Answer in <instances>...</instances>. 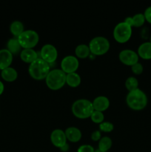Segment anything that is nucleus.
Wrapping results in <instances>:
<instances>
[{"label": "nucleus", "mask_w": 151, "mask_h": 152, "mask_svg": "<svg viewBox=\"0 0 151 152\" xmlns=\"http://www.w3.org/2000/svg\"><path fill=\"white\" fill-rule=\"evenodd\" d=\"M126 102L131 109L140 111L147 105V96L143 91L137 88L128 92L126 96Z\"/></svg>", "instance_id": "obj_1"}, {"label": "nucleus", "mask_w": 151, "mask_h": 152, "mask_svg": "<svg viewBox=\"0 0 151 152\" xmlns=\"http://www.w3.org/2000/svg\"><path fill=\"white\" fill-rule=\"evenodd\" d=\"M50 71V65L40 57L37 58L34 62L30 64L28 67V72L30 76L33 79L36 80L46 79Z\"/></svg>", "instance_id": "obj_2"}, {"label": "nucleus", "mask_w": 151, "mask_h": 152, "mask_svg": "<svg viewBox=\"0 0 151 152\" xmlns=\"http://www.w3.org/2000/svg\"><path fill=\"white\" fill-rule=\"evenodd\" d=\"M72 112L75 117L79 119L90 117L94 111L93 102L87 99H78L73 103Z\"/></svg>", "instance_id": "obj_3"}, {"label": "nucleus", "mask_w": 151, "mask_h": 152, "mask_svg": "<svg viewBox=\"0 0 151 152\" xmlns=\"http://www.w3.org/2000/svg\"><path fill=\"white\" fill-rule=\"evenodd\" d=\"M67 74L62 69H52L46 77V85L53 91L62 88L66 83Z\"/></svg>", "instance_id": "obj_4"}, {"label": "nucleus", "mask_w": 151, "mask_h": 152, "mask_svg": "<svg viewBox=\"0 0 151 152\" xmlns=\"http://www.w3.org/2000/svg\"><path fill=\"white\" fill-rule=\"evenodd\" d=\"M90 53L95 56H102L109 50L110 44L106 37L98 36L95 37L89 42Z\"/></svg>", "instance_id": "obj_5"}, {"label": "nucleus", "mask_w": 151, "mask_h": 152, "mask_svg": "<svg viewBox=\"0 0 151 152\" xmlns=\"http://www.w3.org/2000/svg\"><path fill=\"white\" fill-rule=\"evenodd\" d=\"M17 39L23 49L33 48L38 44L39 36L34 30H25L17 37Z\"/></svg>", "instance_id": "obj_6"}, {"label": "nucleus", "mask_w": 151, "mask_h": 152, "mask_svg": "<svg viewBox=\"0 0 151 152\" xmlns=\"http://www.w3.org/2000/svg\"><path fill=\"white\" fill-rule=\"evenodd\" d=\"M132 36V28L126 23L121 22L117 24L113 29V37L119 43H125Z\"/></svg>", "instance_id": "obj_7"}, {"label": "nucleus", "mask_w": 151, "mask_h": 152, "mask_svg": "<svg viewBox=\"0 0 151 152\" xmlns=\"http://www.w3.org/2000/svg\"><path fill=\"white\" fill-rule=\"evenodd\" d=\"M39 57L48 64L54 63L58 57L57 49L51 44L44 45L40 50Z\"/></svg>", "instance_id": "obj_8"}, {"label": "nucleus", "mask_w": 151, "mask_h": 152, "mask_svg": "<svg viewBox=\"0 0 151 152\" xmlns=\"http://www.w3.org/2000/svg\"><path fill=\"white\" fill-rule=\"evenodd\" d=\"M79 66V62L76 56L68 55L61 61V69L66 74L76 72Z\"/></svg>", "instance_id": "obj_9"}, {"label": "nucleus", "mask_w": 151, "mask_h": 152, "mask_svg": "<svg viewBox=\"0 0 151 152\" xmlns=\"http://www.w3.org/2000/svg\"><path fill=\"white\" fill-rule=\"evenodd\" d=\"M139 57L138 53L131 49H124L121 50L118 54L120 61L124 65L130 66L139 62Z\"/></svg>", "instance_id": "obj_10"}, {"label": "nucleus", "mask_w": 151, "mask_h": 152, "mask_svg": "<svg viewBox=\"0 0 151 152\" xmlns=\"http://www.w3.org/2000/svg\"><path fill=\"white\" fill-rule=\"evenodd\" d=\"M51 142L57 148H62L67 143V137L65 132L62 129H54L50 134Z\"/></svg>", "instance_id": "obj_11"}, {"label": "nucleus", "mask_w": 151, "mask_h": 152, "mask_svg": "<svg viewBox=\"0 0 151 152\" xmlns=\"http://www.w3.org/2000/svg\"><path fill=\"white\" fill-rule=\"evenodd\" d=\"M92 102L95 111H102V112L106 111L110 106L109 99L105 96H96Z\"/></svg>", "instance_id": "obj_12"}, {"label": "nucleus", "mask_w": 151, "mask_h": 152, "mask_svg": "<svg viewBox=\"0 0 151 152\" xmlns=\"http://www.w3.org/2000/svg\"><path fill=\"white\" fill-rule=\"evenodd\" d=\"M13 62V54L7 49L0 50V70L10 67Z\"/></svg>", "instance_id": "obj_13"}, {"label": "nucleus", "mask_w": 151, "mask_h": 152, "mask_svg": "<svg viewBox=\"0 0 151 152\" xmlns=\"http://www.w3.org/2000/svg\"><path fill=\"white\" fill-rule=\"evenodd\" d=\"M65 135H66L67 140L72 142H76L81 140V137H82V134L80 131L79 129L74 126H71V127H68L65 131Z\"/></svg>", "instance_id": "obj_14"}, {"label": "nucleus", "mask_w": 151, "mask_h": 152, "mask_svg": "<svg viewBox=\"0 0 151 152\" xmlns=\"http://www.w3.org/2000/svg\"><path fill=\"white\" fill-rule=\"evenodd\" d=\"M37 52L33 48L22 49L20 53V57L23 62L26 63H32L38 57Z\"/></svg>", "instance_id": "obj_15"}, {"label": "nucleus", "mask_w": 151, "mask_h": 152, "mask_svg": "<svg viewBox=\"0 0 151 152\" xmlns=\"http://www.w3.org/2000/svg\"><path fill=\"white\" fill-rule=\"evenodd\" d=\"M145 18L143 13H136L133 16H128L125 19L124 22L128 24L130 27H139L142 26L145 22Z\"/></svg>", "instance_id": "obj_16"}, {"label": "nucleus", "mask_w": 151, "mask_h": 152, "mask_svg": "<svg viewBox=\"0 0 151 152\" xmlns=\"http://www.w3.org/2000/svg\"><path fill=\"white\" fill-rule=\"evenodd\" d=\"M138 55L144 59H151V42H145L138 48Z\"/></svg>", "instance_id": "obj_17"}, {"label": "nucleus", "mask_w": 151, "mask_h": 152, "mask_svg": "<svg viewBox=\"0 0 151 152\" xmlns=\"http://www.w3.org/2000/svg\"><path fill=\"white\" fill-rule=\"evenodd\" d=\"M1 76L6 82H13L17 79L18 72L15 68L10 66L1 71Z\"/></svg>", "instance_id": "obj_18"}, {"label": "nucleus", "mask_w": 151, "mask_h": 152, "mask_svg": "<svg viewBox=\"0 0 151 152\" xmlns=\"http://www.w3.org/2000/svg\"><path fill=\"white\" fill-rule=\"evenodd\" d=\"M7 50L12 53V54H18V53H20L21 51L22 50V48L21 46L20 43L18 41L17 38L15 39H10L8 40L7 44Z\"/></svg>", "instance_id": "obj_19"}, {"label": "nucleus", "mask_w": 151, "mask_h": 152, "mask_svg": "<svg viewBox=\"0 0 151 152\" xmlns=\"http://www.w3.org/2000/svg\"><path fill=\"white\" fill-rule=\"evenodd\" d=\"M81 81V77L76 72L68 74L66 76V83L72 88L78 87Z\"/></svg>", "instance_id": "obj_20"}, {"label": "nucleus", "mask_w": 151, "mask_h": 152, "mask_svg": "<svg viewBox=\"0 0 151 152\" xmlns=\"http://www.w3.org/2000/svg\"><path fill=\"white\" fill-rule=\"evenodd\" d=\"M76 56L80 59H85L90 56V50L89 46L85 44H80L76 46L75 49Z\"/></svg>", "instance_id": "obj_21"}, {"label": "nucleus", "mask_w": 151, "mask_h": 152, "mask_svg": "<svg viewBox=\"0 0 151 152\" xmlns=\"http://www.w3.org/2000/svg\"><path fill=\"white\" fill-rule=\"evenodd\" d=\"M10 31L13 36L18 37L25 31V27L23 23L20 21H14L10 24Z\"/></svg>", "instance_id": "obj_22"}, {"label": "nucleus", "mask_w": 151, "mask_h": 152, "mask_svg": "<svg viewBox=\"0 0 151 152\" xmlns=\"http://www.w3.org/2000/svg\"><path fill=\"white\" fill-rule=\"evenodd\" d=\"M112 140L107 136L102 137L99 142V149L103 152H107L112 146Z\"/></svg>", "instance_id": "obj_23"}, {"label": "nucleus", "mask_w": 151, "mask_h": 152, "mask_svg": "<svg viewBox=\"0 0 151 152\" xmlns=\"http://www.w3.org/2000/svg\"><path fill=\"white\" fill-rule=\"evenodd\" d=\"M125 86L126 88L129 91H132L136 89L139 88V81L137 79L134 77H130L126 80L125 81Z\"/></svg>", "instance_id": "obj_24"}, {"label": "nucleus", "mask_w": 151, "mask_h": 152, "mask_svg": "<svg viewBox=\"0 0 151 152\" xmlns=\"http://www.w3.org/2000/svg\"><path fill=\"white\" fill-rule=\"evenodd\" d=\"M90 119H91L92 121L95 123H102V122H104L105 120V115H104L103 112L99 111H93V112L92 113L91 116H90Z\"/></svg>", "instance_id": "obj_25"}, {"label": "nucleus", "mask_w": 151, "mask_h": 152, "mask_svg": "<svg viewBox=\"0 0 151 152\" xmlns=\"http://www.w3.org/2000/svg\"><path fill=\"white\" fill-rule=\"evenodd\" d=\"M114 129V126L112 123L108 121H104L102 123L99 124V130L100 132H111Z\"/></svg>", "instance_id": "obj_26"}, {"label": "nucleus", "mask_w": 151, "mask_h": 152, "mask_svg": "<svg viewBox=\"0 0 151 152\" xmlns=\"http://www.w3.org/2000/svg\"><path fill=\"white\" fill-rule=\"evenodd\" d=\"M131 70L132 71H133V74H136V75H139V74H141L143 72V65H142V63H140V62H137V63H136L135 65H132Z\"/></svg>", "instance_id": "obj_27"}, {"label": "nucleus", "mask_w": 151, "mask_h": 152, "mask_svg": "<svg viewBox=\"0 0 151 152\" xmlns=\"http://www.w3.org/2000/svg\"><path fill=\"white\" fill-rule=\"evenodd\" d=\"M78 152H94L95 149L92 145H87V144H84V145H81L78 147Z\"/></svg>", "instance_id": "obj_28"}, {"label": "nucleus", "mask_w": 151, "mask_h": 152, "mask_svg": "<svg viewBox=\"0 0 151 152\" xmlns=\"http://www.w3.org/2000/svg\"><path fill=\"white\" fill-rule=\"evenodd\" d=\"M102 138V134L99 130L94 131L91 134V139L93 141H99V140Z\"/></svg>", "instance_id": "obj_29"}, {"label": "nucleus", "mask_w": 151, "mask_h": 152, "mask_svg": "<svg viewBox=\"0 0 151 152\" xmlns=\"http://www.w3.org/2000/svg\"><path fill=\"white\" fill-rule=\"evenodd\" d=\"M144 16L145 20H147V22L151 24V6L148 7L145 10L144 13Z\"/></svg>", "instance_id": "obj_30"}, {"label": "nucleus", "mask_w": 151, "mask_h": 152, "mask_svg": "<svg viewBox=\"0 0 151 152\" xmlns=\"http://www.w3.org/2000/svg\"><path fill=\"white\" fill-rule=\"evenodd\" d=\"M60 149H61V151H62L64 152L68 151V150H69V145H68V143H66L65 145H63L62 148H60Z\"/></svg>", "instance_id": "obj_31"}, {"label": "nucleus", "mask_w": 151, "mask_h": 152, "mask_svg": "<svg viewBox=\"0 0 151 152\" xmlns=\"http://www.w3.org/2000/svg\"><path fill=\"white\" fill-rule=\"evenodd\" d=\"M4 90V86L1 81H0V95H1V94L3 93Z\"/></svg>", "instance_id": "obj_32"}, {"label": "nucleus", "mask_w": 151, "mask_h": 152, "mask_svg": "<svg viewBox=\"0 0 151 152\" xmlns=\"http://www.w3.org/2000/svg\"><path fill=\"white\" fill-rule=\"evenodd\" d=\"M94 152H103V151H100V150L99 149V148H98L97 150H95V151Z\"/></svg>", "instance_id": "obj_33"}, {"label": "nucleus", "mask_w": 151, "mask_h": 152, "mask_svg": "<svg viewBox=\"0 0 151 152\" xmlns=\"http://www.w3.org/2000/svg\"><path fill=\"white\" fill-rule=\"evenodd\" d=\"M150 42H151V36H150Z\"/></svg>", "instance_id": "obj_34"}]
</instances>
